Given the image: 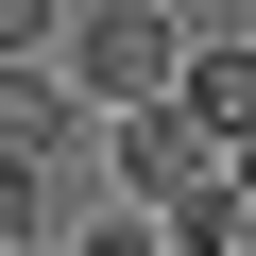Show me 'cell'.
<instances>
[{
  "label": "cell",
  "mask_w": 256,
  "mask_h": 256,
  "mask_svg": "<svg viewBox=\"0 0 256 256\" xmlns=\"http://www.w3.org/2000/svg\"><path fill=\"white\" fill-rule=\"evenodd\" d=\"M239 205H256V137H239Z\"/></svg>",
  "instance_id": "8992f818"
},
{
  "label": "cell",
  "mask_w": 256,
  "mask_h": 256,
  "mask_svg": "<svg viewBox=\"0 0 256 256\" xmlns=\"http://www.w3.org/2000/svg\"><path fill=\"white\" fill-rule=\"evenodd\" d=\"M68 102H86V86H52V68H0V171H34V188H52V137H68Z\"/></svg>",
  "instance_id": "3957f363"
},
{
  "label": "cell",
  "mask_w": 256,
  "mask_h": 256,
  "mask_svg": "<svg viewBox=\"0 0 256 256\" xmlns=\"http://www.w3.org/2000/svg\"><path fill=\"white\" fill-rule=\"evenodd\" d=\"M68 256H171V239H154V222H86Z\"/></svg>",
  "instance_id": "5b68a950"
},
{
  "label": "cell",
  "mask_w": 256,
  "mask_h": 256,
  "mask_svg": "<svg viewBox=\"0 0 256 256\" xmlns=\"http://www.w3.org/2000/svg\"><path fill=\"white\" fill-rule=\"evenodd\" d=\"M188 120H205L222 154L256 137V34H205V68H188Z\"/></svg>",
  "instance_id": "277c9868"
},
{
  "label": "cell",
  "mask_w": 256,
  "mask_h": 256,
  "mask_svg": "<svg viewBox=\"0 0 256 256\" xmlns=\"http://www.w3.org/2000/svg\"><path fill=\"white\" fill-rule=\"evenodd\" d=\"M120 188L154 205V239H171V256H222V239L256 222V205H239V154L205 137L188 102H171V120H120Z\"/></svg>",
  "instance_id": "6da1fadb"
},
{
  "label": "cell",
  "mask_w": 256,
  "mask_h": 256,
  "mask_svg": "<svg viewBox=\"0 0 256 256\" xmlns=\"http://www.w3.org/2000/svg\"><path fill=\"white\" fill-rule=\"evenodd\" d=\"M188 68H205V34L171 18V0H102V18H68V86L120 102V120H171Z\"/></svg>",
  "instance_id": "7a4b0ae2"
}]
</instances>
